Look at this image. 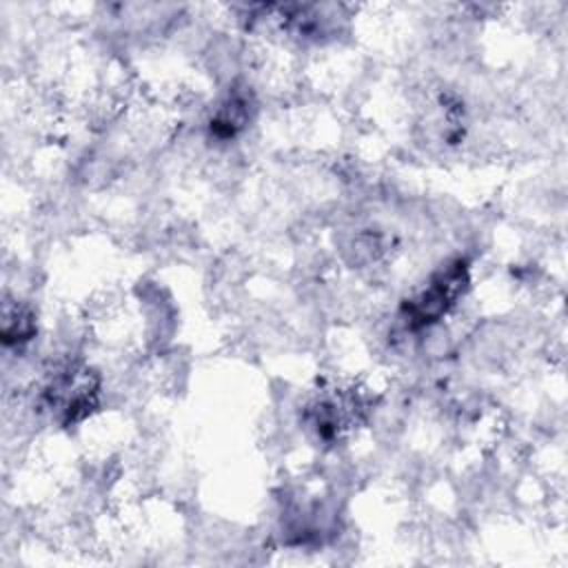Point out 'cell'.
<instances>
[{"mask_svg":"<svg viewBox=\"0 0 568 568\" xmlns=\"http://www.w3.org/2000/svg\"><path fill=\"white\" fill-rule=\"evenodd\" d=\"M44 397L60 413V422L71 426L82 422L98 402V377L87 366H67L53 375L49 382Z\"/></svg>","mask_w":568,"mask_h":568,"instance_id":"7a4b0ae2","label":"cell"},{"mask_svg":"<svg viewBox=\"0 0 568 568\" xmlns=\"http://www.w3.org/2000/svg\"><path fill=\"white\" fill-rule=\"evenodd\" d=\"M468 284H470V275H468L466 260L455 257L442 264L430 275L428 284L402 304L399 315L404 326L410 331L433 326L457 304V300L466 293Z\"/></svg>","mask_w":568,"mask_h":568,"instance_id":"6da1fadb","label":"cell"},{"mask_svg":"<svg viewBox=\"0 0 568 568\" xmlns=\"http://www.w3.org/2000/svg\"><path fill=\"white\" fill-rule=\"evenodd\" d=\"M248 122V100L244 95H231L213 115L211 133L220 140L235 138Z\"/></svg>","mask_w":568,"mask_h":568,"instance_id":"3957f363","label":"cell"},{"mask_svg":"<svg viewBox=\"0 0 568 568\" xmlns=\"http://www.w3.org/2000/svg\"><path fill=\"white\" fill-rule=\"evenodd\" d=\"M36 333V320L33 313L27 306L20 304H4L2 311V342L7 346L29 342Z\"/></svg>","mask_w":568,"mask_h":568,"instance_id":"277c9868","label":"cell"}]
</instances>
